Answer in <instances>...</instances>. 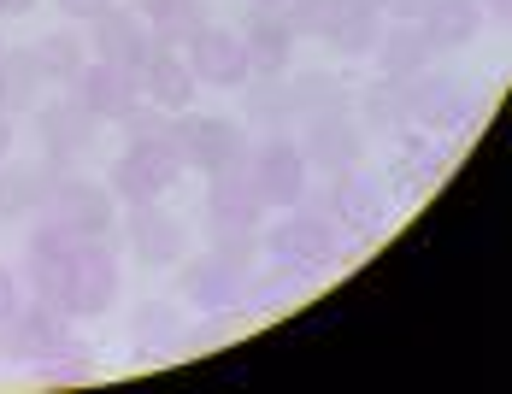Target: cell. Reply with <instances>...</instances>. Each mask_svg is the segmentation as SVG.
<instances>
[{"instance_id":"obj_1","label":"cell","mask_w":512,"mask_h":394,"mask_svg":"<svg viewBox=\"0 0 512 394\" xmlns=\"http://www.w3.org/2000/svg\"><path fill=\"white\" fill-rule=\"evenodd\" d=\"M259 242L271 247L277 259H289V265H307V271H330L336 259H342V224L330 218V212H301V206H289L277 224H259Z\"/></svg>"},{"instance_id":"obj_2","label":"cell","mask_w":512,"mask_h":394,"mask_svg":"<svg viewBox=\"0 0 512 394\" xmlns=\"http://www.w3.org/2000/svg\"><path fill=\"white\" fill-rule=\"evenodd\" d=\"M171 153L183 159V165H195L206 177H218V171H230V165H242L248 159V136H242V124H230V118H212V112H177V130H171Z\"/></svg>"},{"instance_id":"obj_3","label":"cell","mask_w":512,"mask_h":394,"mask_svg":"<svg viewBox=\"0 0 512 394\" xmlns=\"http://www.w3.org/2000/svg\"><path fill=\"white\" fill-rule=\"evenodd\" d=\"M248 177H254V189L265 206H277V212H289V206H307V183H312V165L307 153L295 148V142H265V148L248 159Z\"/></svg>"},{"instance_id":"obj_4","label":"cell","mask_w":512,"mask_h":394,"mask_svg":"<svg viewBox=\"0 0 512 394\" xmlns=\"http://www.w3.org/2000/svg\"><path fill=\"white\" fill-rule=\"evenodd\" d=\"M118 295V259L106 242H83L71 253V277H65V312L71 318H101Z\"/></svg>"},{"instance_id":"obj_5","label":"cell","mask_w":512,"mask_h":394,"mask_svg":"<svg viewBox=\"0 0 512 394\" xmlns=\"http://www.w3.org/2000/svg\"><path fill=\"white\" fill-rule=\"evenodd\" d=\"M89 48L112 59V65H124V71H142L159 53V42L136 6H106L101 18H89Z\"/></svg>"},{"instance_id":"obj_6","label":"cell","mask_w":512,"mask_h":394,"mask_svg":"<svg viewBox=\"0 0 512 394\" xmlns=\"http://www.w3.org/2000/svg\"><path fill=\"white\" fill-rule=\"evenodd\" d=\"M401 95H407V124H430V136L465 130L477 118V100L465 95L460 83H448V77H407Z\"/></svg>"},{"instance_id":"obj_7","label":"cell","mask_w":512,"mask_h":394,"mask_svg":"<svg viewBox=\"0 0 512 394\" xmlns=\"http://www.w3.org/2000/svg\"><path fill=\"white\" fill-rule=\"evenodd\" d=\"M177 171H183V159L171 148H142V142H130V148L118 153V165H112V195L130 200V206H148V200H159L177 183Z\"/></svg>"},{"instance_id":"obj_8","label":"cell","mask_w":512,"mask_h":394,"mask_svg":"<svg viewBox=\"0 0 512 394\" xmlns=\"http://www.w3.org/2000/svg\"><path fill=\"white\" fill-rule=\"evenodd\" d=\"M71 100L83 106V112H95V118H124L136 100H142V71H124V65H112V59H95V65H83L77 77H71Z\"/></svg>"},{"instance_id":"obj_9","label":"cell","mask_w":512,"mask_h":394,"mask_svg":"<svg viewBox=\"0 0 512 394\" xmlns=\"http://www.w3.org/2000/svg\"><path fill=\"white\" fill-rule=\"evenodd\" d=\"M65 318H71V312H65L59 300L36 295L30 312H12V318L0 324V353H6V359H36V365H42L53 347L65 342Z\"/></svg>"},{"instance_id":"obj_10","label":"cell","mask_w":512,"mask_h":394,"mask_svg":"<svg viewBox=\"0 0 512 394\" xmlns=\"http://www.w3.org/2000/svg\"><path fill=\"white\" fill-rule=\"evenodd\" d=\"M324 212L342 224V230H359V236H371L377 224H383V212H389V189H383V177H371V171H336V189L324 200Z\"/></svg>"},{"instance_id":"obj_11","label":"cell","mask_w":512,"mask_h":394,"mask_svg":"<svg viewBox=\"0 0 512 394\" xmlns=\"http://www.w3.org/2000/svg\"><path fill=\"white\" fill-rule=\"evenodd\" d=\"M265 212H271V206L259 200L254 177H248V159L212 177V195H206V218H212V230H259Z\"/></svg>"},{"instance_id":"obj_12","label":"cell","mask_w":512,"mask_h":394,"mask_svg":"<svg viewBox=\"0 0 512 394\" xmlns=\"http://www.w3.org/2000/svg\"><path fill=\"white\" fill-rule=\"evenodd\" d=\"M189 71H195V83H212V89H236L254 65H248V48H242V36H230V30H195L189 36Z\"/></svg>"},{"instance_id":"obj_13","label":"cell","mask_w":512,"mask_h":394,"mask_svg":"<svg viewBox=\"0 0 512 394\" xmlns=\"http://www.w3.org/2000/svg\"><path fill=\"white\" fill-rule=\"evenodd\" d=\"M177 289H183V300H195L201 312H236L242 295H248V271H230L218 253H201V259L183 265Z\"/></svg>"},{"instance_id":"obj_14","label":"cell","mask_w":512,"mask_h":394,"mask_svg":"<svg viewBox=\"0 0 512 394\" xmlns=\"http://www.w3.org/2000/svg\"><path fill=\"white\" fill-rule=\"evenodd\" d=\"M53 218H65L83 242H106V230H112V195H106L101 183H77V177H65L48 200Z\"/></svg>"},{"instance_id":"obj_15","label":"cell","mask_w":512,"mask_h":394,"mask_svg":"<svg viewBox=\"0 0 512 394\" xmlns=\"http://www.w3.org/2000/svg\"><path fill=\"white\" fill-rule=\"evenodd\" d=\"M124 236H130V247H136V259H142V265H154V271L183 265V224H177V218H165L154 200H148V206H130Z\"/></svg>"},{"instance_id":"obj_16","label":"cell","mask_w":512,"mask_h":394,"mask_svg":"<svg viewBox=\"0 0 512 394\" xmlns=\"http://www.w3.org/2000/svg\"><path fill=\"white\" fill-rule=\"evenodd\" d=\"M301 153H307V165H324V171H354L359 130L342 118V106L336 112H312V130H307V142H301Z\"/></svg>"},{"instance_id":"obj_17","label":"cell","mask_w":512,"mask_h":394,"mask_svg":"<svg viewBox=\"0 0 512 394\" xmlns=\"http://www.w3.org/2000/svg\"><path fill=\"white\" fill-rule=\"evenodd\" d=\"M142 95L154 100V106H165V112H189L195 106V71H189V59L154 53L142 65Z\"/></svg>"},{"instance_id":"obj_18","label":"cell","mask_w":512,"mask_h":394,"mask_svg":"<svg viewBox=\"0 0 512 394\" xmlns=\"http://www.w3.org/2000/svg\"><path fill=\"white\" fill-rule=\"evenodd\" d=\"M95 112H83L77 100H59L42 112V142H48V159H77V153L89 148V136H95Z\"/></svg>"},{"instance_id":"obj_19","label":"cell","mask_w":512,"mask_h":394,"mask_svg":"<svg viewBox=\"0 0 512 394\" xmlns=\"http://www.w3.org/2000/svg\"><path fill=\"white\" fill-rule=\"evenodd\" d=\"M242 48H248V65H254V71H265V77H277V71L289 65V48H295V30H289V18H283V12H254V24H248Z\"/></svg>"},{"instance_id":"obj_20","label":"cell","mask_w":512,"mask_h":394,"mask_svg":"<svg viewBox=\"0 0 512 394\" xmlns=\"http://www.w3.org/2000/svg\"><path fill=\"white\" fill-rule=\"evenodd\" d=\"M477 18H483L477 0H430L424 18H418V30L430 36V48H454V42L477 36Z\"/></svg>"},{"instance_id":"obj_21","label":"cell","mask_w":512,"mask_h":394,"mask_svg":"<svg viewBox=\"0 0 512 394\" xmlns=\"http://www.w3.org/2000/svg\"><path fill=\"white\" fill-rule=\"evenodd\" d=\"M377 53H383V77L407 83V77L424 71V59H430V36L418 24H395L389 36H377Z\"/></svg>"},{"instance_id":"obj_22","label":"cell","mask_w":512,"mask_h":394,"mask_svg":"<svg viewBox=\"0 0 512 394\" xmlns=\"http://www.w3.org/2000/svg\"><path fill=\"white\" fill-rule=\"evenodd\" d=\"M30 59H36V71H42V83H71L89 59H83V36H71V30H53V36H42L36 48H30Z\"/></svg>"},{"instance_id":"obj_23","label":"cell","mask_w":512,"mask_h":394,"mask_svg":"<svg viewBox=\"0 0 512 394\" xmlns=\"http://www.w3.org/2000/svg\"><path fill=\"white\" fill-rule=\"evenodd\" d=\"M42 89V71H36V59L30 48H0V112H18V106H30Z\"/></svg>"},{"instance_id":"obj_24","label":"cell","mask_w":512,"mask_h":394,"mask_svg":"<svg viewBox=\"0 0 512 394\" xmlns=\"http://www.w3.org/2000/svg\"><path fill=\"white\" fill-rule=\"evenodd\" d=\"M307 283H312L307 265H289V259H277V265H271L259 283H248V295H242V300H254V306H265V312H271V306H289V300H301V295H307Z\"/></svg>"},{"instance_id":"obj_25","label":"cell","mask_w":512,"mask_h":394,"mask_svg":"<svg viewBox=\"0 0 512 394\" xmlns=\"http://www.w3.org/2000/svg\"><path fill=\"white\" fill-rule=\"evenodd\" d=\"M148 30H154L159 48H171V42H189L195 30H206V6H201V0H165L154 18H148Z\"/></svg>"},{"instance_id":"obj_26","label":"cell","mask_w":512,"mask_h":394,"mask_svg":"<svg viewBox=\"0 0 512 394\" xmlns=\"http://www.w3.org/2000/svg\"><path fill=\"white\" fill-rule=\"evenodd\" d=\"M454 165V148H442V142H430V136H407V159H401V183L412 189H424V183H436L442 171Z\"/></svg>"},{"instance_id":"obj_27","label":"cell","mask_w":512,"mask_h":394,"mask_svg":"<svg viewBox=\"0 0 512 394\" xmlns=\"http://www.w3.org/2000/svg\"><path fill=\"white\" fill-rule=\"evenodd\" d=\"M118 124H124V136H130V142H142V148H171L177 112H165V106H154V100H148V106L136 100V106H130V112H124Z\"/></svg>"},{"instance_id":"obj_28","label":"cell","mask_w":512,"mask_h":394,"mask_svg":"<svg viewBox=\"0 0 512 394\" xmlns=\"http://www.w3.org/2000/svg\"><path fill=\"white\" fill-rule=\"evenodd\" d=\"M165 347H177V312L154 300L136 312V353H165Z\"/></svg>"},{"instance_id":"obj_29","label":"cell","mask_w":512,"mask_h":394,"mask_svg":"<svg viewBox=\"0 0 512 394\" xmlns=\"http://www.w3.org/2000/svg\"><path fill=\"white\" fill-rule=\"evenodd\" d=\"M283 18H289L295 36H330L336 18H342V6L336 0H283Z\"/></svg>"},{"instance_id":"obj_30","label":"cell","mask_w":512,"mask_h":394,"mask_svg":"<svg viewBox=\"0 0 512 394\" xmlns=\"http://www.w3.org/2000/svg\"><path fill=\"white\" fill-rule=\"evenodd\" d=\"M365 124H371V130H407V95H401L395 77L365 95Z\"/></svg>"},{"instance_id":"obj_31","label":"cell","mask_w":512,"mask_h":394,"mask_svg":"<svg viewBox=\"0 0 512 394\" xmlns=\"http://www.w3.org/2000/svg\"><path fill=\"white\" fill-rule=\"evenodd\" d=\"M377 36H383V30H377V12H342L336 30H330L336 53H348V59H354V53H371L377 48Z\"/></svg>"},{"instance_id":"obj_32","label":"cell","mask_w":512,"mask_h":394,"mask_svg":"<svg viewBox=\"0 0 512 394\" xmlns=\"http://www.w3.org/2000/svg\"><path fill=\"white\" fill-rule=\"evenodd\" d=\"M212 253H218L230 271H248V265H254V253H259V230H218Z\"/></svg>"},{"instance_id":"obj_33","label":"cell","mask_w":512,"mask_h":394,"mask_svg":"<svg viewBox=\"0 0 512 394\" xmlns=\"http://www.w3.org/2000/svg\"><path fill=\"white\" fill-rule=\"evenodd\" d=\"M106 6H118V0H59V12H65V18H77V24H89V18H101Z\"/></svg>"},{"instance_id":"obj_34","label":"cell","mask_w":512,"mask_h":394,"mask_svg":"<svg viewBox=\"0 0 512 394\" xmlns=\"http://www.w3.org/2000/svg\"><path fill=\"white\" fill-rule=\"evenodd\" d=\"M12 312H18V271H6V265H0V324H6Z\"/></svg>"},{"instance_id":"obj_35","label":"cell","mask_w":512,"mask_h":394,"mask_svg":"<svg viewBox=\"0 0 512 394\" xmlns=\"http://www.w3.org/2000/svg\"><path fill=\"white\" fill-rule=\"evenodd\" d=\"M424 6H430V0H383V12H389V18H401V24H418V18H424Z\"/></svg>"},{"instance_id":"obj_36","label":"cell","mask_w":512,"mask_h":394,"mask_svg":"<svg viewBox=\"0 0 512 394\" xmlns=\"http://www.w3.org/2000/svg\"><path fill=\"white\" fill-rule=\"evenodd\" d=\"M24 12H36V0H0V18H24Z\"/></svg>"},{"instance_id":"obj_37","label":"cell","mask_w":512,"mask_h":394,"mask_svg":"<svg viewBox=\"0 0 512 394\" xmlns=\"http://www.w3.org/2000/svg\"><path fill=\"white\" fill-rule=\"evenodd\" d=\"M342 12H383V0H336Z\"/></svg>"},{"instance_id":"obj_38","label":"cell","mask_w":512,"mask_h":394,"mask_svg":"<svg viewBox=\"0 0 512 394\" xmlns=\"http://www.w3.org/2000/svg\"><path fill=\"white\" fill-rule=\"evenodd\" d=\"M6 148H12V112H0V159H6Z\"/></svg>"},{"instance_id":"obj_39","label":"cell","mask_w":512,"mask_h":394,"mask_svg":"<svg viewBox=\"0 0 512 394\" xmlns=\"http://www.w3.org/2000/svg\"><path fill=\"white\" fill-rule=\"evenodd\" d=\"M130 6H136L142 18H154V12H159V6H165V0H130Z\"/></svg>"},{"instance_id":"obj_40","label":"cell","mask_w":512,"mask_h":394,"mask_svg":"<svg viewBox=\"0 0 512 394\" xmlns=\"http://www.w3.org/2000/svg\"><path fill=\"white\" fill-rule=\"evenodd\" d=\"M254 12H283V0H254Z\"/></svg>"}]
</instances>
